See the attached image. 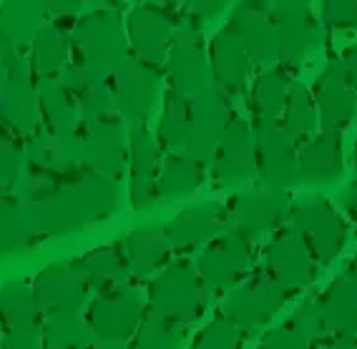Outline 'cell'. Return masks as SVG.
<instances>
[{
    "label": "cell",
    "instance_id": "2e32d148",
    "mask_svg": "<svg viewBox=\"0 0 357 349\" xmlns=\"http://www.w3.org/2000/svg\"><path fill=\"white\" fill-rule=\"evenodd\" d=\"M0 126L13 134H33L40 126L38 98L33 81H13L0 86Z\"/></svg>",
    "mask_w": 357,
    "mask_h": 349
},
{
    "label": "cell",
    "instance_id": "60d3db41",
    "mask_svg": "<svg viewBox=\"0 0 357 349\" xmlns=\"http://www.w3.org/2000/svg\"><path fill=\"white\" fill-rule=\"evenodd\" d=\"M307 3H310V0H307Z\"/></svg>",
    "mask_w": 357,
    "mask_h": 349
},
{
    "label": "cell",
    "instance_id": "44dd1931",
    "mask_svg": "<svg viewBox=\"0 0 357 349\" xmlns=\"http://www.w3.org/2000/svg\"><path fill=\"white\" fill-rule=\"evenodd\" d=\"M297 169L302 176L312 178V181H330L342 171V146H340L337 134L325 131V134L314 136L307 141L300 153Z\"/></svg>",
    "mask_w": 357,
    "mask_h": 349
},
{
    "label": "cell",
    "instance_id": "7a4b0ae2",
    "mask_svg": "<svg viewBox=\"0 0 357 349\" xmlns=\"http://www.w3.org/2000/svg\"><path fill=\"white\" fill-rule=\"evenodd\" d=\"M277 36V61L297 68L319 48L322 31L307 0H269Z\"/></svg>",
    "mask_w": 357,
    "mask_h": 349
},
{
    "label": "cell",
    "instance_id": "74e56055",
    "mask_svg": "<svg viewBox=\"0 0 357 349\" xmlns=\"http://www.w3.org/2000/svg\"><path fill=\"white\" fill-rule=\"evenodd\" d=\"M144 3H153V6H174L176 0H144Z\"/></svg>",
    "mask_w": 357,
    "mask_h": 349
},
{
    "label": "cell",
    "instance_id": "4fadbf2b",
    "mask_svg": "<svg viewBox=\"0 0 357 349\" xmlns=\"http://www.w3.org/2000/svg\"><path fill=\"white\" fill-rule=\"evenodd\" d=\"M58 78L68 86L70 95L76 98L78 114H81L83 121L96 118V116L114 114L116 111L111 76H101V73L86 70L76 63H68Z\"/></svg>",
    "mask_w": 357,
    "mask_h": 349
},
{
    "label": "cell",
    "instance_id": "484cf974",
    "mask_svg": "<svg viewBox=\"0 0 357 349\" xmlns=\"http://www.w3.org/2000/svg\"><path fill=\"white\" fill-rule=\"evenodd\" d=\"M269 264L284 279H305L307 274H310V256H307L305 242H300L294 234L280 236L269 247Z\"/></svg>",
    "mask_w": 357,
    "mask_h": 349
},
{
    "label": "cell",
    "instance_id": "83f0119b",
    "mask_svg": "<svg viewBox=\"0 0 357 349\" xmlns=\"http://www.w3.org/2000/svg\"><path fill=\"white\" fill-rule=\"evenodd\" d=\"M249 259V244L244 236L229 234L219 239L214 247L204 254V269L211 277H231L234 272L244 267V261Z\"/></svg>",
    "mask_w": 357,
    "mask_h": 349
},
{
    "label": "cell",
    "instance_id": "8d00e7d4",
    "mask_svg": "<svg viewBox=\"0 0 357 349\" xmlns=\"http://www.w3.org/2000/svg\"><path fill=\"white\" fill-rule=\"evenodd\" d=\"M344 209H347V214L357 222V186H352V189L344 194Z\"/></svg>",
    "mask_w": 357,
    "mask_h": 349
},
{
    "label": "cell",
    "instance_id": "6da1fadb",
    "mask_svg": "<svg viewBox=\"0 0 357 349\" xmlns=\"http://www.w3.org/2000/svg\"><path fill=\"white\" fill-rule=\"evenodd\" d=\"M126 56V31L116 8L106 6L83 10L70 23V63L101 76H114Z\"/></svg>",
    "mask_w": 357,
    "mask_h": 349
},
{
    "label": "cell",
    "instance_id": "52a82bcc",
    "mask_svg": "<svg viewBox=\"0 0 357 349\" xmlns=\"http://www.w3.org/2000/svg\"><path fill=\"white\" fill-rule=\"evenodd\" d=\"M229 95L217 88H202L192 98V131H189V156L194 161H206L217 151L224 131L229 126Z\"/></svg>",
    "mask_w": 357,
    "mask_h": 349
},
{
    "label": "cell",
    "instance_id": "ba28073f",
    "mask_svg": "<svg viewBox=\"0 0 357 349\" xmlns=\"http://www.w3.org/2000/svg\"><path fill=\"white\" fill-rule=\"evenodd\" d=\"M312 101L314 108H317V121L322 123L325 131L337 134L344 126H350V121L355 118L357 95L350 88L347 78H344L337 58L330 61L322 68V73L314 78Z\"/></svg>",
    "mask_w": 357,
    "mask_h": 349
},
{
    "label": "cell",
    "instance_id": "5bb4252c",
    "mask_svg": "<svg viewBox=\"0 0 357 349\" xmlns=\"http://www.w3.org/2000/svg\"><path fill=\"white\" fill-rule=\"evenodd\" d=\"M83 151H86L91 164L101 171L119 169L123 161V153H126L123 126L119 121V116L106 114L89 118L86 128H83Z\"/></svg>",
    "mask_w": 357,
    "mask_h": 349
},
{
    "label": "cell",
    "instance_id": "8992f818",
    "mask_svg": "<svg viewBox=\"0 0 357 349\" xmlns=\"http://www.w3.org/2000/svg\"><path fill=\"white\" fill-rule=\"evenodd\" d=\"M224 31L247 51L252 63L269 65L277 61V36L269 0H239Z\"/></svg>",
    "mask_w": 357,
    "mask_h": 349
},
{
    "label": "cell",
    "instance_id": "f1b7e54d",
    "mask_svg": "<svg viewBox=\"0 0 357 349\" xmlns=\"http://www.w3.org/2000/svg\"><path fill=\"white\" fill-rule=\"evenodd\" d=\"M199 169L192 156H172L166 159L164 171L159 176V189L166 196H178V194H189L199 186Z\"/></svg>",
    "mask_w": 357,
    "mask_h": 349
},
{
    "label": "cell",
    "instance_id": "e575fe53",
    "mask_svg": "<svg viewBox=\"0 0 357 349\" xmlns=\"http://www.w3.org/2000/svg\"><path fill=\"white\" fill-rule=\"evenodd\" d=\"M45 6L53 18H70V15H81L91 6V0H45Z\"/></svg>",
    "mask_w": 357,
    "mask_h": 349
},
{
    "label": "cell",
    "instance_id": "1f68e13d",
    "mask_svg": "<svg viewBox=\"0 0 357 349\" xmlns=\"http://www.w3.org/2000/svg\"><path fill=\"white\" fill-rule=\"evenodd\" d=\"M322 20L337 33L357 31V0H322Z\"/></svg>",
    "mask_w": 357,
    "mask_h": 349
},
{
    "label": "cell",
    "instance_id": "f35d334b",
    "mask_svg": "<svg viewBox=\"0 0 357 349\" xmlns=\"http://www.w3.org/2000/svg\"><path fill=\"white\" fill-rule=\"evenodd\" d=\"M98 3H109V0H91V6H98Z\"/></svg>",
    "mask_w": 357,
    "mask_h": 349
},
{
    "label": "cell",
    "instance_id": "3957f363",
    "mask_svg": "<svg viewBox=\"0 0 357 349\" xmlns=\"http://www.w3.org/2000/svg\"><path fill=\"white\" fill-rule=\"evenodd\" d=\"M178 15L172 6H153V3H139L128 10L123 20L126 43L131 56L146 61L151 65H164V58L174 38V28Z\"/></svg>",
    "mask_w": 357,
    "mask_h": 349
},
{
    "label": "cell",
    "instance_id": "d4e9b609",
    "mask_svg": "<svg viewBox=\"0 0 357 349\" xmlns=\"http://www.w3.org/2000/svg\"><path fill=\"white\" fill-rule=\"evenodd\" d=\"M284 211V199L280 194H255L236 201L234 214L242 228L249 231H261V228L277 224V219Z\"/></svg>",
    "mask_w": 357,
    "mask_h": 349
},
{
    "label": "cell",
    "instance_id": "9a60e30c",
    "mask_svg": "<svg viewBox=\"0 0 357 349\" xmlns=\"http://www.w3.org/2000/svg\"><path fill=\"white\" fill-rule=\"evenodd\" d=\"M128 156H131V196L136 206H149L156 186V166H159V146L146 126L136 123L128 136Z\"/></svg>",
    "mask_w": 357,
    "mask_h": 349
},
{
    "label": "cell",
    "instance_id": "8fae6325",
    "mask_svg": "<svg viewBox=\"0 0 357 349\" xmlns=\"http://www.w3.org/2000/svg\"><path fill=\"white\" fill-rule=\"evenodd\" d=\"M28 63L38 78H58L70 63V26L66 18L45 20L28 43Z\"/></svg>",
    "mask_w": 357,
    "mask_h": 349
},
{
    "label": "cell",
    "instance_id": "d6a6232c",
    "mask_svg": "<svg viewBox=\"0 0 357 349\" xmlns=\"http://www.w3.org/2000/svg\"><path fill=\"white\" fill-rule=\"evenodd\" d=\"M26 156V146L15 139L13 131L0 126V181H13Z\"/></svg>",
    "mask_w": 357,
    "mask_h": 349
},
{
    "label": "cell",
    "instance_id": "4dcf8cb0",
    "mask_svg": "<svg viewBox=\"0 0 357 349\" xmlns=\"http://www.w3.org/2000/svg\"><path fill=\"white\" fill-rule=\"evenodd\" d=\"M164 254V239L156 231H139L128 239V256L134 261V267L151 269Z\"/></svg>",
    "mask_w": 357,
    "mask_h": 349
},
{
    "label": "cell",
    "instance_id": "d590c367",
    "mask_svg": "<svg viewBox=\"0 0 357 349\" xmlns=\"http://www.w3.org/2000/svg\"><path fill=\"white\" fill-rule=\"evenodd\" d=\"M337 63H340V68H342L347 83H350V88L355 91V95H357V43L344 48L342 56L337 58Z\"/></svg>",
    "mask_w": 357,
    "mask_h": 349
},
{
    "label": "cell",
    "instance_id": "7402d4cb",
    "mask_svg": "<svg viewBox=\"0 0 357 349\" xmlns=\"http://www.w3.org/2000/svg\"><path fill=\"white\" fill-rule=\"evenodd\" d=\"M189 131H192V95L169 86L164 91V108L159 121L161 141L169 148H186Z\"/></svg>",
    "mask_w": 357,
    "mask_h": 349
},
{
    "label": "cell",
    "instance_id": "603a6c76",
    "mask_svg": "<svg viewBox=\"0 0 357 349\" xmlns=\"http://www.w3.org/2000/svg\"><path fill=\"white\" fill-rule=\"evenodd\" d=\"M222 222L224 216L217 206H199V209H189L178 216L169 228V236L178 247H194V244L206 242L209 236L217 234Z\"/></svg>",
    "mask_w": 357,
    "mask_h": 349
},
{
    "label": "cell",
    "instance_id": "cb8c5ba5",
    "mask_svg": "<svg viewBox=\"0 0 357 349\" xmlns=\"http://www.w3.org/2000/svg\"><path fill=\"white\" fill-rule=\"evenodd\" d=\"M277 123L289 139H302V136L310 134L314 123H317V108H314L312 101V91H307L305 86H292Z\"/></svg>",
    "mask_w": 357,
    "mask_h": 349
},
{
    "label": "cell",
    "instance_id": "d6986e66",
    "mask_svg": "<svg viewBox=\"0 0 357 349\" xmlns=\"http://www.w3.org/2000/svg\"><path fill=\"white\" fill-rule=\"evenodd\" d=\"M45 20H51L45 0H3L0 3V31L26 48Z\"/></svg>",
    "mask_w": 357,
    "mask_h": 349
},
{
    "label": "cell",
    "instance_id": "5b68a950",
    "mask_svg": "<svg viewBox=\"0 0 357 349\" xmlns=\"http://www.w3.org/2000/svg\"><path fill=\"white\" fill-rule=\"evenodd\" d=\"M111 86H114L116 114L128 121H144L153 111L161 93V68L126 56V61L111 76Z\"/></svg>",
    "mask_w": 357,
    "mask_h": 349
},
{
    "label": "cell",
    "instance_id": "277c9868",
    "mask_svg": "<svg viewBox=\"0 0 357 349\" xmlns=\"http://www.w3.org/2000/svg\"><path fill=\"white\" fill-rule=\"evenodd\" d=\"M164 73L169 86L181 93H199L206 81V43L202 36V26L178 18L174 28V38L164 58Z\"/></svg>",
    "mask_w": 357,
    "mask_h": 349
},
{
    "label": "cell",
    "instance_id": "4316f807",
    "mask_svg": "<svg viewBox=\"0 0 357 349\" xmlns=\"http://www.w3.org/2000/svg\"><path fill=\"white\" fill-rule=\"evenodd\" d=\"M33 236V219L15 199H0V251L23 249Z\"/></svg>",
    "mask_w": 357,
    "mask_h": 349
},
{
    "label": "cell",
    "instance_id": "ac0fdd59",
    "mask_svg": "<svg viewBox=\"0 0 357 349\" xmlns=\"http://www.w3.org/2000/svg\"><path fill=\"white\" fill-rule=\"evenodd\" d=\"M255 164V139L247 121L231 118L217 146V176L239 178L247 176Z\"/></svg>",
    "mask_w": 357,
    "mask_h": 349
},
{
    "label": "cell",
    "instance_id": "9c48e42d",
    "mask_svg": "<svg viewBox=\"0 0 357 349\" xmlns=\"http://www.w3.org/2000/svg\"><path fill=\"white\" fill-rule=\"evenodd\" d=\"M206 68L211 76V88L224 95H236L247 88L252 73V58L227 31H219L206 48Z\"/></svg>",
    "mask_w": 357,
    "mask_h": 349
},
{
    "label": "cell",
    "instance_id": "836d02e7",
    "mask_svg": "<svg viewBox=\"0 0 357 349\" xmlns=\"http://www.w3.org/2000/svg\"><path fill=\"white\" fill-rule=\"evenodd\" d=\"M229 3L231 0H184V10H186V18L202 26L206 20L217 18Z\"/></svg>",
    "mask_w": 357,
    "mask_h": 349
},
{
    "label": "cell",
    "instance_id": "e0dca14e",
    "mask_svg": "<svg viewBox=\"0 0 357 349\" xmlns=\"http://www.w3.org/2000/svg\"><path fill=\"white\" fill-rule=\"evenodd\" d=\"M36 98H38L40 121H45L48 131L58 136H66L73 131L78 121V106L76 98L70 95L68 86L61 78H36Z\"/></svg>",
    "mask_w": 357,
    "mask_h": 349
},
{
    "label": "cell",
    "instance_id": "ffe728a7",
    "mask_svg": "<svg viewBox=\"0 0 357 349\" xmlns=\"http://www.w3.org/2000/svg\"><path fill=\"white\" fill-rule=\"evenodd\" d=\"M292 78H289L284 65H272V68L261 70L259 76L252 81L249 88V108L255 111L257 118H267L277 121L287 101V93L292 88Z\"/></svg>",
    "mask_w": 357,
    "mask_h": 349
},
{
    "label": "cell",
    "instance_id": "30bf717a",
    "mask_svg": "<svg viewBox=\"0 0 357 349\" xmlns=\"http://www.w3.org/2000/svg\"><path fill=\"white\" fill-rule=\"evenodd\" d=\"M255 161L261 178L272 184H292L297 178V159L292 153L289 136L277 121L259 118L255 126Z\"/></svg>",
    "mask_w": 357,
    "mask_h": 349
},
{
    "label": "cell",
    "instance_id": "ab89813d",
    "mask_svg": "<svg viewBox=\"0 0 357 349\" xmlns=\"http://www.w3.org/2000/svg\"><path fill=\"white\" fill-rule=\"evenodd\" d=\"M355 169H357V144H355Z\"/></svg>",
    "mask_w": 357,
    "mask_h": 349
},
{
    "label": "cell",
    "instance_id": "f546056e",
    "mask_svg": "<svg viewBox=\"0 0 357 349\" xmlns=\"http://www.w3.org/2000/svg\"><path fill=\"white\" fill-rule=\"evenodd\" d=\"M31 73V63H28L23 48L0 31V86L13 81H28Z\"/></svg>",
    "mask_w": 357,
    "mask_h": 349
},
{
    "label": "cell",
    "instance_id": "7c38bea8",
    "mask_svg": "<svg viewBox=\"0 0 357 349\" xmlns=\"http://www.w3.org/2000/svg\"><path fill=\"white\" fill-rule=\"evenodd\" d=\"M294 224L305 236V244L317 251L322 259H330L340 251L344 242V224L327 201H307L294 211Z\"/></svg>",
    "mask_w": 357,
    "mask_h": 349
}]
</instances>
